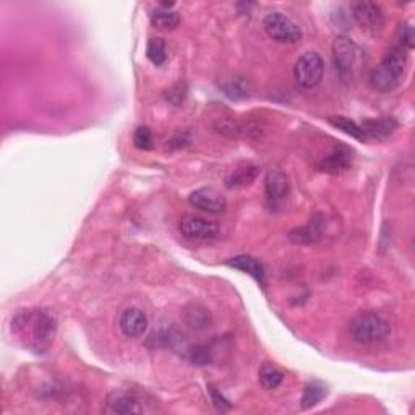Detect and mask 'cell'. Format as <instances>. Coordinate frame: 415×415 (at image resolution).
<instances>
[{
    "label": "cell",
    "mask_w": 415,
    "mask_h": 415,
    "mask_svg": "<svg viewBox=\"0 0 415 415\" xmlns=\"http://www.w3.org/2000/svg\"><path fill=\"white\" fill-rule=\"evenodd\" d=\"M174 7V4H161L157 5V7L153 10V12L150 13V18H151V23H153L156 28L159 29H174L180 23V17H178V13L172 10Z\"/></svg>",
    "instance_id": "obj_15"
},
{
    "label": "cell",
    "mask_w": 415,
    "mask_h": 415,
    "mask_svg": "<svg viewBox=\"0 0 415 415\" xmlns=\"http://www.w3.org/2000/svg\"><path fill=\"white\" fill-rule=\"evenodd\" d=\"M324 62L318 52L308 51L298 57L294 65V78L303 89L317 88L323 80Z\"/></svg>",
    "instance_id": "obj_6"
},
{
    "label": "cell",
    "mask_w": 415,
    "mask_h": 415,
    "mask_svg": "<svg viewBox=\"0 0 415 415\" xmlns=\"http://www.w3.org/2000/svg\"><path fill=\"white\" fill-rule=\"evenodd\" d=\"M409 65V52L401 44L393 46L370 75V85L380 93H390L401 85Z\"/></svg>",
    "instance_id": "obj_2"
},
{
    "label": "cell",
    "mask_w": 415,
    "mask_h": 415,
    "mask_svg": "<svg viewBox=\"0 0 415 415\" xmlns=\"http://www.w3.org/2000/svg\"><path fill=\"white\" fill-rule=\"evenodd\" d=\"M107 404L110 411L117 414H140L143 412V407L140 406V401L133 394L129 393H110L107 397Z\"/></svg>",
    "instance_id": "obj_14"
},
{
    "label": "cell",
    "mask_w": 415,
    "mask_h": 415,
    "mask_svg": "<svg viewBox=\"0 0 415 415\" xmlns=\"http://www.w3.org/2000/svg\"><path fill=\"white\" fill-rule=\"evenodd\" d=\"M188 203H190L193 208L199 209V211L209 214H220L228 208V199L211 187L198 188V190H195L188 197Z\"/></svg>",
    "instance_id": "obj_9"
},
{
    "label": "cell",
    "mask_w": 415,
    "mask_h": 415,
    "mask_svg": "<svg viewBox=\"0 0 415 415\" xmlns=\"http://www.w3.org/2000/svg\"><path fill=\"white\" fill-rule=\"evenodd\" d=\"M350 12L355 22L362 26V29L369 31V33H378L385 25V15L378 4L352 2Z\"/></svg>",
    "instance_id": "obj_8"
},
{
    "label": "cell",
    "mask_w": 415,
    "mask_h": 415,
    "mask_svg": "<svg viewBox=\"0 0 415 415\" xmlns=\"http://www.w3.org/2000/svg\"><path fill=\"white\" fill-rule=\"evenodd\" d=\"M153 133H151V130L148 127H138L135 130L133 133V145L136 146L138 150H151L153 148Z\"/></svg>",
    "instance_id": "obj_23"
},
{
    "label": "cell",
    "mask_w": 415,
    "mask_h": 415,
    "mask_svg": "<svg viewBox=\"0 0 415 415\" xmlns=\"http://www.w3.org/2000/svg\"><path fill=\"white\" fill-rule=\"evenodd\" d=\"M57 322L46 310H25L15 315L12 331L23 341L28 349L46 350L54 339Z\"/></svg>",
    "instance_id": "obj_1"
},
{
    "label": "cell",
    "mask_w": 415,
    "mask_h": 415,
    "mask_svg": "<svg viewBox=\"0 0 415 415\" xmlns=\"http://www.w3.org/2000/svg\"><path fill=\"white\" fill-rule=\"evenodd\" d=\"M266 203L271 209H281L287 203L291 195V183L286 174L279 169H272L266 174Z\"/></svg>",
    "instance_id": "obj_7"
},
{
    "label": "cell",
    "mask_w": 415,
    "mask_h": 415,
    "mask_svg": "<svg viewBox=\"0 0 415 415\" xmlns=\"http://www.w3.org/2000/svg\"><path fill=\"white\" fill-rule=\"evenodd\" d=\"M119 327L127 338H140L148 328V317L140 308H127L120 315Z\"/></svg>",
    "instance_id": "obj_11"
},
{
    "label": "cell",
    "mask_w": 415,
    "mask_h": 415,
    "mask_svg": "<svg viewBox=\"0 0 415 415\" xmlns=\"http://www.w3.org/2000/svg\"><path fill=\"white\" fill-rule=\"evenodd\" d=\"M258 176V167L255 166H245L240 167V169L234 171L228 178H225V187L230 188V190H235V188H244L253 180Z\"/></svg>",
    "instance_id": "obj_18"
},
{
    "label": "cell",
    "mask_w": 415,
    "mask_h": 415,
    "mask_svg": "<svg viewBox=\"0 0 415 415\" xmlns=\"http://www.w3.org/2000/svg\"><path fill=\"white\" fill-rule=\"evenodd\" d=\"M327 396V390H324L323 385L313 381L308 383L303 390V396H302V407L303 409H310L313 406H317L318 402H322V399Z\"/></svg>",
    "instance_id": "obj_21"
},
{
    "label": "cell",
    "mask_w": 415,
    "mask_h": 415,
    "mask_svg": "<svg viewBox=\"0 0 415 415\" xmlns=\"http://www.w3.org/2000/svg\"><path fill=\"white\" fill-rule=\"evenodd\" d=\"M350 338L357 344L371 345L385 341L391 334V327L381 315L360 313L349 324Z\"/></svg>",
    "instance_id": "obj_3"
},
{
    "label": "cell",
    "mask_w": 415,
    "mask_h": 415,
    "mask_svg": "<svg viewBox=\"0 0 415 415\" xmlns=\"http://www.w3.org/2000/svg\"><path fill=\"white\" fill-rule=\"evenodd\" d=\"M192 359H193V362H197V364L203 365L209 360V352L203 348H197V349L192 350Z\"/></svg>",
    "instance_id": "obj_25"
},
{
    "label": "cell",
    "mask_w": 415,
    "mask_h": 415,
    "mask_svg": "<svg viewBox=\"0 0 415 415\" xmlns=\"http://www.w3.org/2000/svg\"><path fill=\"white\" fill-rule=\"evenodd\" d=\"M414 39H415V33H414V26L411 23H406L402 26L401 31V44L404 49L411 51L414 47Z\"/></svg>",
    "instance_id": "obj_24"
},
{
    "label": "cell",
    "mask_w": 415,
    "mask_h": 415,
    "mask_svg": "<svg viewBox=\"0 0 415 415\" xmlns=\"http://www.w3.org/2000/svg\"><path fill=\"white\" fill-rule=\"evenodd\" d=\"M263 28L272 41L281 44H296L302 39V29L292 18L281 12L268 13L263 20Z\"/></svg>",
    "instance_id": "obj_5"
},
{
    "label": "cell",
    "mask_w": 415,
    "mask_h": 415,
    "mask_svg": "<svg viewBox=\"0 0 415 415\" xmlns=\"http://www.w3.org/2000/svg\"><path fill=\"white\" fill-rule=\"evenodd\" d=\"M328 122L336 127L338 130H343L344 133L350 135L352 138L355 140H360V141H365V135L364 131H362L360 125L355 124L354 120H350L348 117H343V115H333V117L328 119Z\"/></svg>",
    "instance_id": "obj_20"
},
{
    "label": "cell",
    "mask_w": 415,
    "mask_h": 415,
    "mask_svg": "<svg viewBox=\"0 0 415 415\" xmlns=\"http://www.w3.org/2000/svg\"><path fill=\"white\" fill-rule=\"evenodd\" d=\"M146 55H148V59L153 62L154 65H162L167 59V54H166V44L164 41L159 39V38H151L148 47H146Z\"/></svg>",
    "instance_id": "obj_22"
},
{
    "label": "cell",
    "mask_w": 415,
    "mask_h": 415,
    "mask_svg": "<svg viewBox=\"0 0 415 415\" xmlns=\"http://www.w3.org/2000/svg\"><path fill=\"white\" fill-rule=\"evenodd\" d=\"M211 396H213V399H214V404H216L218 406V409H220V411H223V406H225V407H229V404H228V401H225V399L223 397V396H219V393L214 390V388H211Z\"/></svg>",
    "instance_id": "obj_26"
},
{
    "label": "cell",
    "mask_w": 415,
    "mask_h": 415,
    "mask_svg": "<svg viewBox=\"0 0 415 415\" xmlns=\"http://www.w3.org/2000/svg\"><path fill=\"white\" fill-rule=\"evenodd\" d=\"M228 265L235 268V270L244 271V272H246V275H250L251 277H253V279L258 281L263 287L266 286V271H265V266L261 265V261L253 258V256H250V255H239V256H235V258L229 260Z\"/></svg>",
    "instance_id": "obj_13"
},
{
    "label": "cell",
    "mask_w": 415,
    "mask_h": 415,
    "mask_svg": "<svg viewBox=\"0 0 415 415\" xmlns=\"http://www.w3.org/2000/svg\"><path fill=\"white\" fill-rule=\"evenodd\" d=\"M178 229H180L183 237L190 240H211L216 239L219 234L216 224L198 216L182 218Z\"/></svg>",
    "instance_id": "obj_10"
},
{
    "label": "cell",
    "mask_w": 415,
    "mask_h": 415,
    "mask_svg": "<svg viewBox=\"0 0 415 415\" xmlns=\"http://www.w3.org/2000/svg\"><path fill=\"white\" fill-rule=\"evenodd\" d=\"M322 237V229H320V224L317 220H310L307 225H302V228L294 229L289 232V239H291L294 244H302V245H310L318 242Z\"/></svg>",
    "instance_id": "obj_17"
},
{
    "label": "cell",
    "mask_w": 415,
    "mask_h": 415,
    "mask_svg": "<svg viewBox=\"0 0 415 415\" xmlns=\"http://www.w3.org/2000/svg\"><path fill=\"white\" fill-rule=\"evenodd\" d=\"M333 57L336 70L345 85H350L362 64V51L348 36H339L333 43Z\"/></svg>",
    "instance_id": "obj_4"
},
{
    "label": "cell",
    "mask_w": 415,
    "mask_h": 415,
    "mask_svg": "<svg viewBox=\"0 0 415 415\" xmlns=\"http://www.w3.org/2000/svg\"><path fill=\"white\" fill-rule=\"evenodd\" d=\"M350 166V151L345 146H338L333 150V153L327 156L322 162V171L328 172V174H339L348 169Z\"/></svg>",
    "instance_id": "obj_16"
},
{
    "label": "cell",
    "mask_w": 415,
    "mask_h": 415,
    "mask_svg": "<svg viewBox=\"0 0 415 415\" xmlns=\"http://www.w3.org/2000/svg\"><path fill=\"white\" fill-rule=\"evenodd\" d=\"M360 129L364 131L365 140H385L397 129V122L393 117L365 120L364 124H360Z\"/></svg>",
    "instance_id": "obj_12"
},
{
    "label": "cell",
    "mask_w": 415,
    "mask_h": 415,
    "mask_svg": "<svg viewBox=\"0 0 415 415\" xmlns=\"http://www.w3.org/2000/svg\"><path fill=\"white\" fill-rule=\"evenodd\" d=\"M260 383L265 390H276L277 386L284 381V373H282L276 365L272 364H263L260 369Z\"/></svg>",
    "instance_id": "obj_19"
}]
</instances>
